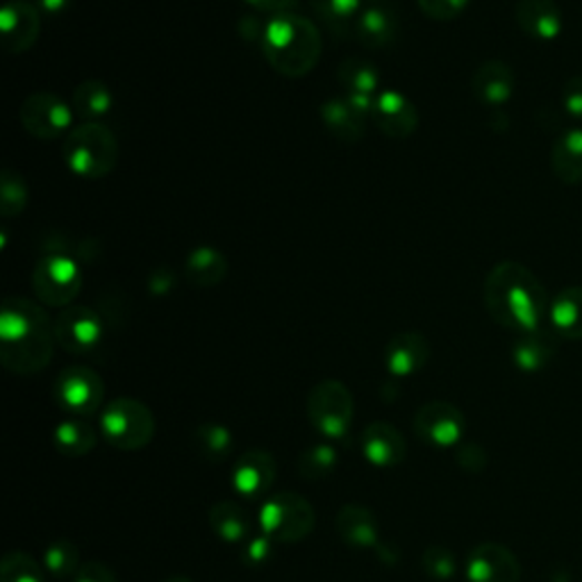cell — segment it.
<instances>
[{"mask_svg": "<svg viewBox=\"0 0 582 582\" xmlns=\"http://www.w3.org/2000/svg\"><path fill=\"white\" fill-rule=\"evenodd\" d=\"M56 322L48 312L23 296H12L0 312V359L8 372L32 376L43 372L56 351Z\"/></svg>", "mask_w": 582, "mask_h": 582, "instance_id": "cell-1", "label": "cell"}, {"mask_svg": "<svg viewBox=\"0 0 582 582\" xmlns=\"http://www.w3.org/2000/svg\"><path fill=\"white\" fill-rule=\"evenodd\" d=\"M483 296L492 319L521 335L537 331L549 309L546 289L519 262L496 264L487 274Z\"/></svg>", "mask_w": 582, "mask_h": 582, "instance_id": "cell-2", "label": "cell"}, {"mask_svg": "<svg viewBox=\"0 0 582 582\" xmlns=\"http://www.w3.org/2000/svg\"><path fill=\"white\" fill-rule=\"evenodd\" d=\"M259 48L274 71L285 78H303L319 65L324 39L307 17L283 12L267 21Z\"/></svg>", "mask_w": 582, "mask_h": 582, "instance_id": "cell-3", "label": "cell"}, {"mask_svg": "<svg viewBox=\"0 0 582 582\" xmlns=\"http://www.w3.org/2000/svg\"><path fill=\"white\" fill-rule=\"evenodd\" d=\"M62 155L71 174L98 180L115 171L119 162V141L105 124L82 121L65 137Z\"/></svg>", "mask_w": 582, "mask_h": 582, "instance_id": "cell-4", "label": "cell"}, {"mask_svg": "<svg viewBox=\"0 0 582 582\" xmlns=\"http://www.w3.org/2000/svg\"><path fill=\"white\" fill-rule=\"evenodd\" d=\"M100 435L119 451H141L155 437V416L150 407L137 398H115L102 407Z\"/></svg>", "mask_w": 582, "mask_h": 582, "instance_id": "cell-5", "label": "cell"}, {"mask_svg": "<svg viewBox=\"0 0 582 582\" xmlns=\"http://www.w3.org/2000/svg\"><path fill=\"white\" fill-rule=\"evenodd\" d=\"M314 507L296 492H278L262 503L257 525L276 544H298L314 531Z\"/></svg>", "mask_w": 582, "mask_h": 582, "instance_id": "cell-6", "label": "cell"}, {"mask_svg": "<svg viewBox=\"0 0 582 582\" xmlns=\"http://www.w3.org/2000/svg\"><path fill=\"white\" fill-rule=\"evenodd\" d=\"M355 416V401L351 389L339 381H322L309 389L307 418L312 428L326 440H342L348 435Z\"/></svg>", "mask_w": 582, "mask_h": 582, "instance_id": "cell-7", "label": "cell"}, {"mask_svg": "<svg viewBox=\"0 0 582 582\" xmlns=\"http://www.w3.org/2000/svg\"><path fill=\"white\" fill-rule=\"evenodd\" d=\"M32 289L46 307H69L82 289L78 262L69 255L52 253L37 262L32 272Z\"/></svg>", "mask_w": 582, "mask_h": 582, "instance_id": "cell-8", "label": "cell"}, {"mask_svg": "<svg viewBox=\"0 0 582 582\" xmlns=\"http://www.w3.org/2000/svg\"><path fill=\"white\" fill-rule=\"evenodd\" d=\"M52 398L69 416H93L105 401V383L91 366H67L52 385Z\"/></svg>", "mask_w": 582, "mask_h": 582, "instance_id": "cell-9", "label": "cell"}, {"mask_svg": "<svg viewBox=\"0 0 582 582\" xmlns=\"http://www.w3.org/2000/svg\"><path fill=\"white\" fill-rule=\"evenodd\" d=\"M73 105H69L62 96L39 91L28 96L21 102L19 119L23 128L37 139H58L67 137L73 126Z\"/></svg>", "mask_w": 582, "mask_h": 582, "instance_id": "cell-10", "label": "cell"}, {"mask_svg": "<svg viewBox=\"0 0 582 582\" xmlns=\"http://www.w3.org/2000/svg\"><path fill=\"white\" fill-rule=\"evenodd\" d=\"M100 314L87 305H69L56 319V339L71 355H89L102 342Z\"/></svg>", "mask_w": 582, "mask_h": 582, "instance_id": "cell-11", "label": "cell"}, {"mask_svg": "<svg viewBox=\"0 0 582 582\" xmlns=\"http://www.w3.org/2000/svg\"><path fill=\"white\" fill-rule=\"evenodd\" d=\"M466 431V421L460 407L448 401H431L414 416V433L431 446L451 448L460 444Z\"/></svg>", "mask_w": 582, "mask_h": 582, "instance_id": "cell-12", "label": "cell"}, {"mask_svg": "<svg viewBox=\"0 0 582 582\" xmlns=\"http://www.w3.org/2000/svg\"><path fill=\"white\" fill-rule=\"evenodd\" d=\"M376 98L366 96H335L322 105V119L326 128L346 144H355L366 132V119H372Z\"/></svg>", "mask_w": 582, "mask_h": 582, "instance_id": "cell-13", "label": "cell"}, {"mask_svg": "<svg viewBox=\"0 0 582 582\" xmlns=\"http://www.w3.org/2000/svg\"><path fill=\"white\" fill-rule=\"evenodd\" d=\"M468 582H519L521 566L516 555L496 542H483L466 558Z\"/></svg>", "mask_w": 582, "mask_h": 582, "instance_id": "cell-14", "label": "cell"}, {"mask_svg": "<svg viewBox=\"0 0 582 582\" xmlns=\"http://www.w3.org/2000/svg\"><path fill=\"white\" fill-rule=\"evenodd\" d=\"M278 464L269 451L253 448L239 455L233 468V487L244 499H259L269 494L272 485L276 483Z\"/></svg>", "mask_w": 582, "mask_h": 582, "instance_id": "cell-15", "label": "cell"}, {"mask_svg": "<svg viewBox=\"0 0 582 582\" xmlns=\"http://www.w3.org/2000/svg\"><path fill=\"white\" fill-rule=\"evenodd\" d=\"M372 119L378 130L392 139H407L418 128V112L414 102L396 89H385L376 96Z\"/></svg>", "mask_w": 582, "mask_h": 582, "instance_id": "cell-16", "label": "cell"}, {"mask_svg": "<svg viewBox=\"0 0 582 582\" xmlns=\"http://www.w3.org/2000/svg\"><path fill=\"white\" fill-rule=\"evenodd\" d=\"M353 32L368 48H387L398 34V17L394 6L389 0H364Z\"/></svg>", "mask_w": 582, "mask_h": 582, "instance_id": "cell-17", "label": "cell"}, {"mask_svg": "<svg viewBox=\"0 0 582 582\" xmlns=\"http://www.w3.org/2000/svg\"><path fill=\"white\" fill-rule=\"evenodd\" d=\"M41 17L39 10L26 0H12L3 10H0V32L6 39V50L12 56L26 52L34 46L39 37Z\"/></svg>", "mask_w": 582, "mask_h": 582, "instance_id": "cell-18", "label": "cell"}, {"mask_svg": "<svg viewBox=\"0 0 582 582\" xmlns=\"http://www.w3.org/2000/svg\"><path fill=\"white\" fill-rule=\"evenodd\" d=\"M428 359L431 346L421 333H398L385 348V366L394 378H410L418 374Z\"/></svg>", "mask_w": 582, "mask_h": 582, "instance_id": "cell-19", "label": "cell"}, {"mask_svg": "<svg viewBox=\"0 0 582 582\" xmlns=\"http://www.w3.org/2000/svg\"><path fill=\"white\" fill-rule=\"evenodd\" d=\"M362 453L374 466H396L405 460V437L387 421H372L362 433Z\"/></svg>", "mask_w": 582, "mask_h": 582, "instance_id": "cell-20", "label": "cell"}, {"mask_svg": "<svg viewBox=\"0 0 582 582\" xmlns=\"http://www.w3.org/2000/svg\"><path fill=\"white\" fill-rule=\"evenodd\" d=\"M337 535L351 549H376L381 544V525L366 505L348 503L337 512Z\"/></svg>", "mask_w": 582, "mask_h": 582, "instance_id": "cell-21", "label": "cell"}, {"mask_svg": "<svg viewBox=\"0 0 582 582\" xmlns=\"http://www.w3.org/2000/svg\"><path fill=\"white\" fill-rule=\"evenodd\" d=\"M516 21L525 34L551 41L562 30V14L555 0H519Z\"/></svg>", "mask_w": 582, "mask_h": 582, "instance_id": "cell-22", "label": "cell"}, {"mask_svg": "<svg viewBox=\"0 0 582 582\" xmlns=\"http://www.w3.org/2000/svg\"><path fill=\"white\" fill-rule=\"evenodd\" d=\"M471 89L485 105H503L514 93V71L499 60L485 62L473 73Z\"/></svg>", "mask_w": 582, "mask_h": 582, "instance_id": "cell-23", "label": "cell"}, {"mask_svg": "<svg viewBox=\"0 0 582 582\" xmlns=\"http://www.w3.org/2000/svg\"><path fill=\"white\" fill-rule=\"evenodd\" d=\"M226 274H228V259L215 246L194 248L185 262V278L194 287H203V289L217 287L224 283Z\"/></svg>", "mask_w": 582, "mask_h": 582, "instance_id": "cell-24", "label": "cell"}, {"mask_svg": "<svg viewBox=\"0 0 582 582\" xmlns=\"http://www.w3.org/2000/svg\"><path fill=\"white\" fill-rule=\"evenodd\" d=\"M558 353V342L551 333L537 328L533 333H523L514 348H512V359L514 364L525 374L542 372L544 366L551 364V359Z\"/></svg>", "mask_w": 582, "mask_h": 582, "instance_id": "cell-25", "label": "cell"}, {"mask_svg": "<svg viewBox=\"0 0 582 582\" xmlns=\"http://www.w3.org/2000/svg\"><path fill=\"white\" fill-rule=\"evenodd\" d=\"M73 112L91 124H102L115 108V96L102 80H85L73 89Z\"/></svg>", "mask_w": 582, "mask_h": 582, "instance_id": "cell-26", "label": "cell"}, {"mask_svg": "<svg viewBox=\"0 0 582 582\" xmlns=\"http://www.w3.org/2000/svg\"><path fill=\"white\" fill-rule=\"evenodd\" d=\"M52 442L58 451L69 457H82L96 448L98 433L91 426V421L85 416H69L60 421L56 431H52Z\"/></svg>", "mask_w": 582, "mask_h": 582, "instance_id": "cell-27", "label": "cell"}, {"mask_svg": "<svg viewBox=\"0 0 582 582\" xmlns=\"http://www.w3.org/2000/svg\"><path fill=\"white\" fill-rule=\"evenodd\" d=\"M551 167L562 183H582V130H569L558 137V141L553 144Z\"/></svg>", "mask_w": 582, "mask_h": 582, "instance_id": "cell-28", "label": "cell"}, {"mask_svg": "<svg viewBox=\"0 0 582 582\" xmlns=\"http://www.w3.org/2000/svg\"><path fill=\"white\" fill-rule=\"evenodd\" d=\"M551 324L564 339H582V287H569L549 307Z\"/></svg>", "mask_w": 582, "mask_h": 582, "instance_id": "cell-29", "label": "cell"}, {"mask_svg": "<svg viewBox=\"0 0 582 582\" xmlns=\"http://www.w3.org/2000/svg\"><path fill=\"white\" fill-rule=\"evenodd\" d=\"M209 525L226 544H241L248 537V514L235 501L211 505Z\"/></svg>", "mask_w": 582, "mask_h": 582, "instance_id": "cell-30", "label": "cell"}, {"mask_svg": "<svg viewBox=\"0 0 582 582\" xmlns=\"http://www.w3.org/2000/svg\"><path fill=\"white\" fill-rule=\"evenodd\" d=\"M337 78L344 85L346 93L351 96H366V98H376L378 87H381V73L378 69L366 62L362 58H348L339 65Z\"/></svg>", "mask_w": 582, "mask_h": 582, "instance_id": "cell-31", "label": "cell"}, {"mask_svg": "<svg viewBox=\"0 0 582 582\" xmlns=\"http://www.w3.org/2000/svg\"><path fill=\"white\" fill-rule=\"evenodd\" d=\"M194 446L207 462H224L233 453V433L217 421H205L194 433Z\"/></svg>", "mask_w": 582, "mask_h": 582, "instance_id": "cell-32", "label": "cell"}, {"mask_svg": "<svg viewBox=\"0 0 582 582\" xmlns=\"http://www.w3.org/2000/svg\"><path fill=\"white\" fill-rule=\"evenodd\" d=\"M337 448L333 444H314L298 457V473L305 481H324L337 468Z\"/></svg>", "mask_w": 582, "mask_h": 582, "instance_id": "cell-33", "label": "cell"}, {"mask_svg": "<svg viewBox=\"0 0 582 582\" xmlns=\"http://www.w3.org/2000/svg\"><path fill=\"white\" fill-rule=\"evenodd\" d=\"M43 569L56 578H73L80 569V551L69 540H56L43 551Z\"/></svg>", "mask_w": 582, "mask_h": 582, "instance_id": "cell-34", "label": "cell"}, {"mask_svg": "<svg viewBox=\"0 0 582 582\" xmlns=\"http://www.w3.org/2000/svg\"><path fill=\"white\" fill-rule=\"evenodd\" d=\"M314 12L333 30H353L364 0H309Z\"/></svg>", "mask_w": 582, "mask_h": 582, "instance_id": "cell-35", "label": "cell"}, {"mask_svg": "<svg viewBox=\"0 0 582 582\" xmlns=\"http://www.w3.org/2000/svg\"><path fill=\"white\" fill-rule=\"evenodd\" d=\"M0 582H43V566L23 551H12L0 562Z\"/></svg>", "mask_w": 582, "mask_h": 582, "instance_id": "cell-36", "label": "cell"}, {"mask_svg": "<svg viewBox=\"0 0 582 582\" xmlns=\"http://www.w3.org/2000/svg\"><path fill=\"white\" fill-rule=\"evenodd\" d=\"M28 205V185L21 174L6 169L3 183H0V215L3 219L19 217Z\"/></svg>", "mask_w": 582, "mask_h": 582, "instance_id": "cell-37", "label": "cell"}, {"mask_svg": "<svg viewBox=\"0 0 582 582\" xmlns=\"http://www.w3.org/2000/svg\"><path fill=\"white\" fill-rule=\"evenodd\" d=\"M421 569L431 580L446 582L457 573V558L446 546H428L421 553Z\"/></svg>", "mask_w": 582, "mask_h": 582, "instance_id": "cell-38", "label": "cell"}, {"mask_svg": "<svg viewBox=\"0 0 582 582\" xmlns=\"http://www.w3.org/2000/svg\"><path fill=\"white\" fill-rule=\"evenodd\" d=\"M276 555V542L267 535H257L241 546V560L246 566H264Z\"/></svg>", "mask_w": 582, "mask_h": 582, "instance_id": "cell-39", "label": "cell"}, {"mask_svg": "<svg viewBox=\"0 0 582 582\" xmlns=\"http://www.w3.org/2000/svg\"><path fill=\"white\" fill-rule=\"evenodd\" d=\"M416 6L433 21H453L466 10L468 0H416Z\"/></svg>", "mask_w": 582, "mask_h": 582, "instance_id": "cell-40", "label": "cell"}, {"mask_svg": "<svg viewBox=\"0 0 582 582\" xmlns=\"http://www.w3.org/2000/svg\"><path fill=\"white\" fill-rule=\"evenodd\" d=\"M455 462H457V466L462 468V471H466V473H483L485 468H487V453H485V448L483 446H479V444H462L460 448H457V453H455Z\"/></svg>", "mask_w": 582, "mask_h": 582, "instance_id": "cell-41", "label": "cell"}, {"mask_svg": "<svg viewBox=\"0 0 582 582\" xmlns=\"http://www.w3.org/2000/svg\"><path fill=\"white\" fill-rule=\"evenodd\" d=\"M73 582H119L117 573L102 562H85L80 564Z\"/></svg>", "mask_w": 582, "mask_h": 582, "instance_id": "cell-42", "label": "cell"}, {"mask_svg": "<svg viewBox=\"0 0 582 582\" xmlns=\"http://www.w3.org/2000/svg\"><path fill=\"white\" fill-rule=\"evenodd\" d=\"M562 105L569 117L582 119V76H575L564 85Z\"/></svg>", "mask_w": 582, "mask_h": 582, "instance_id": "cell-43", "label": "cell"}, {"mask_svg": "<svg viewBox=\"0 0 582 582\" xmlns=\"http://www.w3.org/2000/svg\"><path fill=\"white\" fill-rule=\"evenodd\" d=\"M296 0H246V6L255 8L257 12H272V14H283V12H294L289 10Z\"/></svg>", "mask_w": 582, "mask_h": 582, "instance_id": "cell-44", "label": "cell"}, {"mask_svg": "<svg viewBox=\"0 0 582 582\" xmlns=\"http://www.w3.org/2000/svg\"><path fill=\"white\" fill-rule=\"evenodd\" d=\"M71 6V0H39V10L46 14H62Z\"/></svg>", "mask_w": 582, "mask_h": 582, "instance_id": "cell-45", "label": "cell"}, {"mask_svg": "<svg viewBox=\"0 0 582 582\" xmlns=\"http://www.w3.org/2000/svg\"><path fill=\"white\" fill-rule=\"evenodd\" d=\"M376 551H378V558L385 560L387 564H394V562L398 560V551H396L394 546H389V544H383V542H381V544L376 546Z\"/></svg>", "mask_w": 582, "mask_h": 582, "instance_id": "cell-46", "label": "cell"}, {"mask_svg": "<svg viewBox=\"0 0 582 582\" xmlns=\"http://www.w3.org/2000/svg\"><path fill=\"white\" fill-rule=\"evenodd\" d=\"M165 582H194V580L187 578V575H171V578H167Z\"/></svg>", "mask_w": 582, "mask_h": 582, "instance_id": "cell-47", "label": "cell"}]
</instances>
